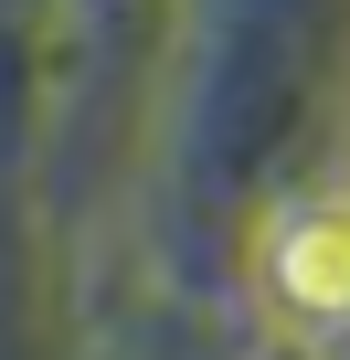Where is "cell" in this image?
<instances>
[{
    "instance_id": "cell-1",
    "label": "cell",
    "mask_w": 350,
    "mask_h": 360,
    "mask_svg": "<svg viewBox=\"0 0 350 360\" xmlns=\"http://www.w3.org/2000/svg\"><path fill=\"white\" fill-rule=\"evenodd\" d=\"M265 276L308 328H350V191L297 202L276 223V244H265Z\"/></svg>"
}]
</instances>
